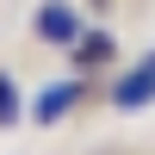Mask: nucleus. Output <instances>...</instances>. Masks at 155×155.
<instances>
[{"label": "nucleus", "mask_w": 155, "mask_h": 155, "mask_svg": "<svg viewBox=\"0 0 155 155\" xmlns=\"http://www.w3.org/2000/svg\"><path fill=\"white\" fill-rule=\"evenodd\" d=\"M149 99H155V56H143L118 87H112V106L118 112H137V106H149Z\"/></svg>", "instance_id": "obj_1"}, {"label": "nucleus", "mask_w": 155, "mask_h": 155, "mask_svg": "<svg viewBox=\"0 0 155 155\" xmlns=\"http://www.w3.org/2000/svg\"><path fill=\"white\" fill-rule=\"evenodd\" d=\"M31 31L44 37V44H74V37H81V12L74 6H44L31 19Z\"/></svg>", "instance_id": "obj_2"}, {"label": "nucleus", "mask_w": 155, "mask_h": 155, "mask_svg": "<svg viewBox=\"0 0 155 155\" xmlns=\"http://www.w3.org/2000/svg\"><path fill=\"white\" fill-rule=\"evenodd\" d=\"M81 99V81H62V87H44L37 93V106H31V118L37 124H56V118H68V106Z\"/></svg>", "instance_id": "obj_3"}, {"label": "nucleus", "mask_w": 155, "mask_h": 155, "mask_svg": "<svg viewBox=\"0 0 155 155\" xmlns=\"http://www.w3.org/2000/svg\"><path fill=\"white\" fill-rule=\"evenodd\" d=\"M99 62H112V37H106V31H81V37H74V68L93 74Z\"/></svg>", "instance_id": "obj_4"}, {"label": "nucleus", "mask_w": 155, "mask_h": 155, "mask_svg": "<svg viewBox=\"0 0 155 155\" xmlns=\"http://www.w3.org/2000/svg\"><path fill=\"white\" fill-rule=\"evenodd\" d=\"M0 124H19V87H12V74H0Z\"/></svg>", "instance_id": "obj_5"}]
</instances>
